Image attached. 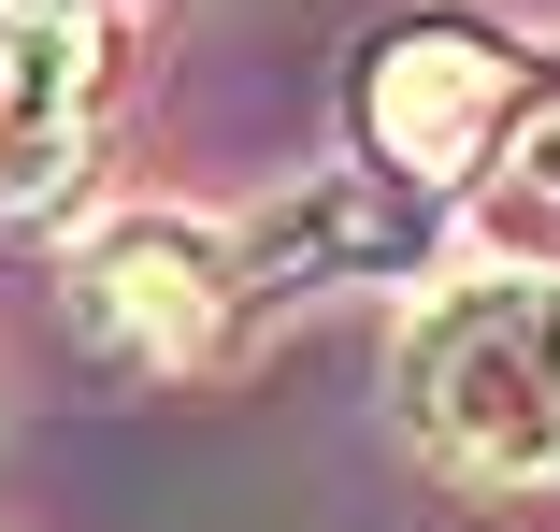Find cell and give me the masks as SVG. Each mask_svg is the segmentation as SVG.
<instances>
[{
	"instance_id": "6da1fadb",
	"label": "cell",
	"mask_w": 560,
	"mask_h": 532,
	"mask_svg": "<svg viewBox=\"0 0 560 532\" xmlns=\"http://www.w3.org/2000/svg\"><path fill=\"white\" fill-rule=\"evenodd\" d=\"M388 403L431 475L460 489H560V288L546 274H475L431 288L388 360Z\"/></svg>"
},
{
	"instance_id": "7a4b0ae2",
	"label": "cell",
	"mask_w": 560,
	"mask_h": 532,
	"mask_svg": "<svg viewBox=\"0 0 560 532\" xmlns=\"http://www.w3.org/2000/svg\"><path fill=\"white\" fill-rule=\"evenodd\" d=\"M517 101H532V58H517L503 30H460V15L388 30V44L360 58V159H374L388 187L445 201V187L489 173V144H503Z\"/></svg>"
},
{
	"instance_id": "3957f363",
	"label": "cell",
	"mask_w": 560,
	"mask_h": 532,
	"mask_svg": "<svg viewBox=\"0 0 560 532\" xmlns=\"http://www.w3.org/2000/svg\"><path fill=\"white\" fill-rule=\"evenodd\" d=\"M245 316V274L201 217H116L72 245V332L130 374H201Z\"/></svg>"
},
{
	"instance_id": "277c9868",
	"label": "cell",
	"mask_w": 560,
	"mask_h": 532,
	"mask_svg": "<svg viewBox=\"0 0 560 532\" xmlns=\"http://www.w3.org/2000/svg\"><path fill=\"white\" fill-rule=\"evenodd\" d=\"M101 130V44L86 30H15L0 44V231H44Z\"/></svg>"
},
{
	"instance_id": "5b68a950",
	"label": "cell",
	"mask_w": 560,
	"mask_h": 532,
	"mask_svg": "<svg viewBox=\"0 0 560 532\" xmlns=\"http://www.w3.org/2000/svg\"><path fill=\"white\" fill-rule=\"evenodd\" d=\"M475 231L503 245V274H546L560 288V58L532 72V101L503 116V144L475 173Z\"/></svg>"
},
{
	"instance_id": "8992f818",
	"label": "cell",
	"mask_w": 560,
	"mask_h": 532,
	"mask_svg": "<svg viewBox=\"0 0 560 532\" xmlns=\"http://www.w3.org/2000/svg\"><path fill=\"white\" fill-rule=\"evenodd\" d=\"M15 30H86V15H116V0H0Z\"/></svg>"
}]
</instances>
